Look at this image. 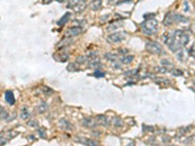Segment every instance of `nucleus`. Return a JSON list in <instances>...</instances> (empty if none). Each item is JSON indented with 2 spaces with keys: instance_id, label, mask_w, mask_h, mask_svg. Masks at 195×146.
I'll use <instances>...</instances> for the list:
<instances>
[{
  "instance_id": "393cba45",
  "label": "nucleus",
  "mask_w": 195,
  "mask_h": 146,
  "mask_svg": "<svg viewBox=\"0 0 195 146\" xmlns=\"http://www.w3.org/2000/svg\"><path fill=\"white\" fill-rule=\"evenodd\" d=\"M188 42H189V36L186 33H184L183 38H181V42H180L181 43V47H185L188 44Z\"/></svg>"
},
{
  "instance_id": "2eb2a0df",
  "label": "nucleus",
  "mask_w": 195,
  "mask_h": 146,
  "mask_svg": "<svg viewBox=\"0 0 195 146\" xmlns=\"http://www.w3.org/2000/svg\"><path fill=\"white\" fill-rule=\"evenodd\" d=\"M79 66H80V64L77 63L75 61V63H68L67 66V71H70V72H77V71H79V70H80Z\"/></svg>"
},
{
  "instance_id": "4be33fe9",
  "label": "nucleus",
  "mask_w": 195,
  "mask_h": 146,
  "mask_svg": "<svg viewBox=\"0 0 195 146\" xmlns=\"http://www.w3.org/2000/svg\"><path fill=\"white\" fill-rule=\"evenodd\" d=\"M105 57H106V60H107L108 61H112V63H114V61H116V60H117V56L114 55L113 53H110V52L106 53Z\"/></svg>"
},
{
  "instance_id": "f704fd0d",
  "label": "nucleus",
  "mask_w": 195,
  "mask_h": 146,
  "mask_svg": "<svg viewBox=\"0 0 195 146\" xmlns=\"http://www.w3.org/2000/svg\"><path fill=\"white\" fill-rule=\"evenodd\" d=\"M28 125L29 127H33V128H38V123L37 121H28Z\"/></svg>"
},
{
  "instance_id": "423d86ee",
  "label": "nucleus",
  "mask_w": 195,
  "mask_h": 146,
  "mask_svg": "<svg viewBox=\"0 0 195 146\" xmlns=\"http://www.w3.org/2000/svg\"><path fill=\"white\" fill-rule=\"evenodd\" d=\"M58 126H59L60 129L62 131H70L73 129L72 124L69 122L68 120H67V119H64V118L60 119L59 122H58Z\"/></svg>"
},
{
  "instance_id": "bb28decb",
  "label": "nucleus",
  "mask_w": 195,
  "mask_h": 146,
  "mask_svg": "<svg viewBox=\"0 0 195 146\" xmlns=\"http://www.w3.org/2000/svg\"><path fill=\"white\" fill-rule=\"evenodd\" d=\"M79 2H80V0H68L67 7L70 8V9H73Z\"/></svg>"
},
{
  "instance_id": "a19ab883",
  "label": "nucleus",
  "mask_w": 195,
  "mask_h": 146,
  "mask_svg": "<svg viewBox=\"0 0 195 146\" xmlns=\"http://www.w3.org/2000/svg\"><path fill=\"white\" fill-rule=\"evenodd\" d=\"M80 1H83V2H85V1H86V0H80Z\"/></svg>"
},
{
  "instance_id": "9b49d317",
  "label": "nucleus",
  "mask_w": 195,
  "mask_h": 146,
  "mask_svg": "<svg viewBox=\"0 0 195 146\" xmlns=\"http://www.w3.org/2000/svg\"><path fill=\"white\" fill-rule=\"evenodd\" d=\"M77 142H79L81 144H84V145H91V146H96L99 144L98 141L94 140V139H90V138H80V139H76Z\"/></svg>"
},
{
  "instance_id": "c85d7f7f",
  "label": "nucleus",
  "mask_w": 195,
  "mask_h": 146,
  "mask_svg": "<svg viewBox=\"0 0 195 146\" xmlns=\"http://www.w3.org/2000/svg\"><path fill=\"white\" fill-rule=\"evenodd\" d=\"M93 76H95V77H98V78H102V77H105V72H102V71H101V70H96L93 74Z\"/></svg>"
},
{
  "instance_id": "79ce46f5",
  "label": "nucleus",
  "mask_w": 195,
  "mask_h": 146,
  "mask_svg": "<svg viewBox=\"0 0 195 146\" xmlns=\"http://www.w3.org/2000/svg\"><path fill=\"white\" fill-rule=\"evenodd\" d=\"M129 1H130V0H129Z\"/></svg>"
},
{
  "instance_id": "f257e3e1",
  "label": "nucleus",
  "mask_w": 195,
  "mask_h": 146,
  "mask_svg": "<svg viewBox=\"0 0 195 146\" xmlns=\"http://www.w3.org/2000/svg\"><path fill=\"white\" fill-rule=\"evenodd\" d=\"M157 26H158V21L153 17V18H149V19H146L144 23H141V32L145 35H152L157 31Z\"/></svg>"
},
{
  "instance_id": "2f4dec72",
  "label": "nucleus",
  "mask_w": 195,
  "mask_h": 146,
  "mask_svg": "<svg viewBox=\"0 0 195 146\" xmlns=\"http://www.w3.org/2000/svg\"><path fill=\"white\" fill-rule=\"evenodd\" d=\"M38 134L40 135V138H47V134H46V130L43 128V129H39L38 130Z\"/></svg>"
},
{
  "instance_id": "7c9ffc66",
  "label": "nucleus",
  "mask_w": 195,
  "mask_h": 146,
  "mask_svg": "<svg viewBox=\"0 0 195 146\" xmlns=\"http://www.w3.org/2000/svg\"><path fill=\"white\" fill-rule=\"evenodd\" d=\"M171 73L174 75V76H181V75H184L183 71L180 70V69H172Z\"/></svg>"
},
{
  "instance_id": "5701e85b",
  "label": "nucleus",
  "mask_w": 195,
  "mask_h": 146,
  "mask_svg": "<svg viewBox=\"0 0 195 146\" xmlns=\"http://www.w3.org/2000/svg\"><path fill=\"white\" fill-rule=\"evenodd\" d=\"M155 71L157 73H160V74H164V73H167V72H170V70L167 69L166 67H164V66H155L154 67Z\"/></svg>"
},
{
  "instance_id": "f03ea898",
  "label": "nucleus",
  "mask_w": 195,
  "mask_h": 146,
  "mask_svg": "<svg viewBox=\"0 0 195 146\" xmlns=\"http://www.w3.org/2000/svg\"><path fill=\"white\" fill-rule=\"evenodd\" d=\"M145 50L152 55H162L164 54L163 48L156 41H147L145 43Z\"/></svg>"
},
{
  "instance_id": "20e7f679",
  "label": "nucleus",
  "mask_w": 195,
  "mask_h": 146,
  "mask_svg": "<svg viewBox=\"0 0 195 146\" xmlns=\"http://www.w3.org/2000/svg\"><path fill=\"white\" fill-rule=\"evenodd\" d=\"M83 32V28L80 25H74L72 26V28H69L66 33H64V36L67 38H71V37H75V36H78L79 34H81Z\"/></svg>"
},
{
  "instance_id": "9d476101",
  "label": "nucleus",
  "mask_w": 195,
  "mask_h": 146,
  "mask_svg": "<svg viewBox=\"0 0 195 146\" xmlns=\"http://www.w3.org/2000/svg\"><path fill=\"white\" fill-rule=\"evenodd\" d=\"M4 97H5V100L7 101L8 104H10V105L15 104V96H14V92L12 91H6L5 95H4Z\"/></svg>"
},
{
  "instance_id": "f8f14e48",
  "label": "nucleus",
  "mask_w": 195,
  "mask_h": 146,
  "mask_svg": "<svg viewBox=\"0 0 195 146\" xmlns=\"http://www.w3.org/2000/svg\"><path fill=\"white\" fill-rule=\"evenodd\" d=\"M134 59H135V57L128 54V55H125V56L121 57L120 60H119V61H120L121 63H123V64H129V63H133Z\"/></svg>"
},
{
  "instance_id": "c9c22d12",
  "label": "nucleus",
  "mask_w": 195,
  "mask_h": 146,
  "mask_svg": "<svg viewBox=\"0 0 195 146\" xmlns=\"http://www.w3.org/2000/svg\"><path fill=\"white\" fill-rule=\"evenodd\" d=\"M142 128H144V131H154L153 127H149V126L144 125V126H142Z\"/></svg>"
},
{
  "instance_id": "7ed1b4c3",
  "label": "nucleus",
  "mask_w": 195,
  "mask_h": 146,
  "mask_svg": "<svg viewBox=\"0 0 195 146\" xmlns=\"http://www.w3.org/2000/svg\"><path fill=\"white\" fill-rule=\"evenodd\" d=\"M126 32L124 31H118V32H113L109 34L106 37V41L109 44H116L119 42H122L125 38H126Z\"/></svg>"
},
{
  "instance_id": "a878e982",
  "label": "nucleus",
  "mask_w": 195,
  "mask_h": 146,
  "mask_svg": "<svg viewBox=\"0 0 195 146\" xmlns=\"http://www.w3.org/2000/svg\"><path fill=\"white\" fill-rule=\"evenodd\" d=\"M113 126L116 127V128H121L123 126V121L121 120L120 118L116 117V118L113 119Z\"/></svg>"
},
{
  "instance_id": "6e6552de",
  "label": "nucleus",
  "mask_w": 195,
  "mask_h": 146,
  "mask_svg": "<svg viewBox=\"0 0 195 146\" xmlns=\"http://www.w3.org/2000/svg\"><path fill=\"white\" fill-rule=\"evenodd\" d=\"M88 66H89V68H99L102 66V61L99 57H94L92 59L89 60Z\"/></svg>"
},
{
  "instance_id": "ddd939ff",
  "label": "nucleus",
  "mask_w": 195,
  "mask_h": 146,
  "mask_svg": "<svg viewBox=\"0 0 195 146\" xmlns=\"http://www.w3.org/2000/svg\"><path fill=\"white\" fill-rule=\"evenodd\" d=\"M102 6V0H92V2L90 4V7L93 11H99Z\"/></svg>"
},
{
  "instance_id": "39448f33",
  "label": "nucleus",
  "mask_w": 195,
  "mask_h": 146,
  "mask_svg": "<svg viewBox=\"0 0 195 146\" xmlns=\"http://www.w3.org/2000/svg\"><path fill=\"white\" fill-rule=\"evenodd\" d=\"M81 125L85 128H88V129H95L99 124L97 120H95L92 117H85L81 120Z\"/></svg>"
},
{
  "instance_id": "c756f323",
  "label": "nucleus",
  "mask_w": 195,
  "mask_h": 146,
  "mask_svg": "<svg viewBox=\"0 0 195 146\" xmlns=\"http://www.w3.org/2000/svg\"><path fill=\"white\" fill-rule=\"evenodd\" d=\"M69 42H71V40H69V39L67 38V37H66V39H64L63 41H62V42H60L59 43V45H58V47L59 48H63V47H66V46H67L68 45V43Z\"/></svg>"
},
{
  "instance_id": "473e14b6",
  "label": "nucleus",
  "mask_w": 195,
  "mask_h": 146,
  "mask_svg": "<svg viewBox=\"0 0 195 146\" xmlns=\"http://www.w3.org/2000/svg\"><path fill=\"white\" fill-rule=\"evenodd\" d=\"M119 55H122V56H125V55H128L129 54V50L128 49H125V48H121V49H118L117 50Z\"/></svg>"
},
{
  "instance_id": "0eeeda50",
  "label": "nucleus",
  "mask_w": 195,
  "mask_h": 146,
  "mask_svg": "<svg viewBox=\"0 0 195 146\" xmlns=\"http://www.w3.org/2000/svg\"><path fill=\"white\" fill-rule=\"evenodd\" d=\"M173 24H175V12H169L164 17L163 24L165 26H170Z\"/></svg>"
},
{
  "instance_id": "f3484780",
  "label": "nucleus",
  "mask_w": 195,
  "mask_h": 146,
  "mask_svg": "<svg viewBox=\"0 0 195 146\" xmlns=\"http://www.w3.org/2000/svg\"><path fill=\"white\" fill-rule=\"evenodd\" d=\"M20 116H21V118L23 119V120H24V121H28V119H29L30 114H29L28 110V108H27V107H25V106H24V107L21 109Z\"/></svg>"
},
{
  "instance_id": "4468645a",
  "label": "nucleus",
  "mask_w": 195,
  "mask_h": 146,
  "mask_svg": "<svg viewBox=\"0 0 195 146\" xmlns=\"http://www.w3.org/2000/svg\"><path fill=\"white\" fill-rule=\"evenodd\" d=\"M188 21V18L184 17V15H180L179 13H175V23L176 24H179V23H181V24H185Z\"/></svg>"
},
{
  "instance_id": "4c0bfd02",
  "label": "nucleus",
  "mask_w": 195,
  "mask_h": 146,
  "mask_svg": "<svg viewBox=\"0 0 195 146\" xmlns=\"http://www.w3.org/2000/svg\"><path fill=\"white\" fill-rule=\"evenodd\" d=\"M113 67L115 69H120V65H119V63H117L116 61H114V63H113Z\"/></svg>"
},
{
  "instance_id": "cd10ccee",
  "label": "nucleus",
  "mask_w": 195,
  "mask_h": 146,
  "mask_svg": "<svg viewBox=\"0 0 195 146\" xmlns=\"http://www.w3.org/2000/svg\"><path fill=\"white\" fill-rule=\"evenodd\" d=\"M0 110H1V115H0V116H1V120H2V121H3V120H8L9 114H8L6 110L3 108V106H1V107H0Z\"/></svg>"
},
{
  "instance_id": "412c9836",
  "label": "nucleus",
  "mask_w": 195,
  "mask_h": 146,
  "mask_svg": "<svg viewBox=\"0 0 195 146\" xmlns=\"http://www.w3.org/2000/svg\"><path fill=\"white\" fill-rule=\"evenodd\" d=\"M89 57H88V56H79V57H76V63H79L80 65L81 64H84V63H88L89 61Z\"/></svg>"
},
{
  "instance_id": "aec40b11",
  "label": "nucleus",
  "mask_w": 195,
  "mask_h": 146,
  "mask_svg": "<svg viewBox=\"0 0 195 146\" xmlns=\"http://www.w3.org/2000/svg\"><path fill=\"white\" fill-rule=\"evenodd\" d=\"M160 64H161L162 66H164V67H166L167 69L170 70V72H171V70L173 69V67H174V64H173L169 60H162L161 61H160Z\"/></svg>"
},
{
  "instance_id": "b1692460",
  "label": "nucleus",
  "mask_w": 195,
  "mask_h": 146,
  "mask_svg": "<svg viewBox=\"0 0 195 146\" xmlns=\"http://www.w3.org/2000/svg\"><path fill=\"white\" fill-rule=\"evenodd\" d=\"M55 59H57V60H60V61H67L69 59V55L67 54V53H64V54H59L58 57H55Z\"/></svg>"
},
{
  "instance_id": "dca6fc26",
  "label": "nucleus",
  "mask_w": 195,
  "mask_h": 146,
  "mask_svg": "<svg viewBox=\"0 0 195 146\" xmlns=\"http://www.w3.org/2000/svg\"><path fill=\"white\" fill-rule=\"evenodd\" d=\"M70 16H71L70 13H66V14H64V15L57 21V24L60 25V26L64 25V24H66L67 23V21H69V18H70Z\"/></svg>"
},
{
  "instance_id": "58836bf2",
  "label": "nucleus",
  "mask_w": 195,
  "mask_h": 146,
  "mask_svg": "<svg viewBox=\"0 0 195 146\" xmlns=\"http://www.w3.org/2000/svg\"><path fill=\"white\" fill-rule=\"evenodd\" d=\"M120 0H108V3L109 4H113V3H118Z\"/></svg>"
},
{
  "instance_id": "1a4fd4ad",
  "label": "nucleus",
  "mask_w": 195,
  "mask_h": 146,
  "mask_svg": "<svg viewBox=\"0 0 195 146\" xmlns=\"http://www.w3.org/2000/svg\"><path fill=\"white\" fill-rule=\"evenodd\" d=\"M96 120H97L99 125H101L102 127H108V126H109V124H110L109 120L107 119V117L106 116V115H102V114L98 115V116L96 117Z\"/></svg>"
},
{
  "instance_id": "6ab92c4d",
  "label": "nucleus",
  "mask_w": 195,
  "mask_h": 146,
  "mask_svg": "<svg viewBox=\"0 0 195 146\" xmlns=\"http://www.w3.org/2000/svg\"><path fill=\"white\" fill-rule=\"evenodd\" d=\"M48 108H49L48 103L45 102V101H42V102L40 104H38V106H37V111H38V113L42 114V113H45L47 110H48Z\"/></svg>"
},
{
  "instance_id": "ea45409f",
  "label": "nucleus",
  "mask_w": 195,
  "mask_h": 146,
  "mask_svg": "<svg viewBox=\"0 0 195 146\" xmlns=\"http://www.w3.org/2000/svg\"><path fill=\"white\" fill-rule=\"evenodd\" d=\"M34 138L33 135H29V136H28V138H29L30 140H34V139H35V138Z\"/></svg>"
},
{
  "instance_id": "e433bc0d",
  "label": "nucleus",
  "mask_w": 195,
  "mask_h": 146,
  "mask_svg": "<svg viewBox=\"0 0 195 146\" xmlns=\"http://www.w3.org/2000/svg\"><path fill=\"white\" fill-rule=\"evenodd\" d=\"M176 56L177 57V59H179V60H180V61H183V60H184V56H183V52H180V51L177 52Z\"/></svg>"
},
{
  "instance_id": "a211bd4d",
  "label": "nucleus",
  "mask_w": 195,
  "mask_h": 146,
  "mask_svg": "<svg viewBox=\"0 0 195 146\" xmlns=\"http://www.w3.org/2000/svg\"><path fill=\"white\" fill-rule=\"evenodd\" d=\"M86 7H87V5H86V3L83 2V1H80L74 8L72 9V10L74 11V12H76V13H82V12H83V11L85 10V9H86Z\"/></svg>"
},
{
  "instance_id": "72a5a7b5",
  "label": "nucleus",
  "mask_w": 195,
  "mask_h": 146,
  "mask_svg": "<svg viewBox=\"0 0 195 146\" xmlns=\"http://www.w3.org/2000/svg\"><path fill=\"white\" fill-rule=\"evenodd\" d=\"M188 54H189V56H191V57H195V43L191 46V48L189 49Z\"/></svg>"
}]
</instances>
